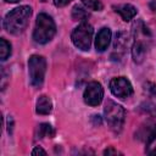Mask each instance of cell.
Wrapping results in <instances>:
<instances>
[{
    "mask_svg": "<svg viewBox=\"0 0 156 156\" xmlns=\"http://www.w3.org/2000/svg\"><path fill=\"white\" fill-rule=\"evenodd\" d=\"M32 16V7L23 5L11 10L4 18V28L6 32L11 34L22 33L29 22V17Z\"/></svg>",
    "mask_w": 156,
    "mask_h": 156,
    "instance_id": "6da1fadb",
    "label": "cell"
},
{
    "mask_svg": "<svg viewBox=\"0 0 156 156\" xmlns=\"http://www.w3.org/2000/svg\"><path fill=\"white\" fill-rule=\"evenodd\" d=\"M56 33V24L51 16L48 13H39L35 21V27L33 30V39L38 44L49 43Z\"/></svg>",
    "mask_w": 156,
    "mask_h": 156,
    "instance_id": "7a4b0ae2",
    "label": "cell"
},
{
    "mask_svg": "<svg viewBox=\"0 0 156 156\" xmlns=\"http://www.w3.org/2000/svg\"><path fill=\"white\" fill-rule=\"evenodd\" d=\"M104 113H105V119H106L108 127L111 128V130H113L115 133H119L122 130V127H123L124 119H126L124 108L121 105L116 104L115 101L107 100L105 104Z\"/></svg>",
    "mask_w": 156,
    "mask_h": 156,
    "instance_id": "3957f363",
    "label": "cell"
},
{
    "mask_svg": "<svg viewBox=\"0 0 156 156\" xmlns=\"http://www.w3.org/2000/svg\"><path fill=\"white\" fill-rule=\"evenodd\" d=\"M134 28H136V29H135V41L132 46V55H133V60L136 63H140V62H143L145 54L147 51L146 39H149L150 37L146 38V35H150V33L143 22L135 23Z\"/></svg>",
    "mask_w": 156,
    "mask_h": 156,
    "instance_id": "277c9868",
    "label": "cell"
},
{
    "mask_svg": "<svg viewBox=\"0 0 156 156\" xmlns=\"http://www.w3.org/2000/svg\"><path fill=\"white\" fill-rule=\"evenodd\" d=\"M93 33L94 29L91 27V24H89L88 22H82L78 27H76L71 34V39L72 43L74 44L76 48L87 51L90 49L91 45V39H93Z\"/></svg>",
    "mask_w": 156,
    "mask_h": 156,
    "instance_id": "5b68a950",
    "label": "cell"
},
{
    "mask_svg": "<svg viewBox=\"0 0 156 156\" xmlns=\"http://www.w3.org/2000/svg\"><path fill=\"white\" fill-rule=\"evenodd\" d=\"M28 71L30 84L33 87H40L46 72V60L40 55H32L28 60Z\"/></svg>",
    "mask_w": 156,
    "mask_h": 156,
    "instance_id": "8992f818",
    "label": "cell"
},
{
    "mask_svg": "<svg viewBox=\"0 0 156 156\" xmlns=\"http://www.w3.org/2000/svg\"><path fill=\"white\" fill-rule=\"evenodd\" d=\"M110 90L115 96H117L119 99L129 98L133 94V87L126 77L112 78L110 82Z\"/></svg>",
    "mask_w": 156,
    "mask_h": 156,
    "instance_id": "52a82bcc",
    "label": "cell"
},
{
    "mask_svg": "<svg viewBox=\"0 0 156 156\" xmlns=\"http://www.w3.org/2000/svg\"><path fill=\"white\" fill-rule=\"evenodd\" d=\"M83 98H84L85 104L90 106H98L102 101V98H104V89L101 84L98 82H90L84 90Z\"/></svg>",
    "mask_w": 156,
    "mask_h": 156,
    "instance_id": "ba28073f",
    "label": "cell"
},
{
    "mask_svg": "<svg viewBox=\"0 0 156 156\" xmlns=\"http://www.w3.org/2000/svg\"><path fill=\"white\" fill-rule=\"evenodd\" d=\"M128 45V35L124 32H119L116 34V40L113 44V54L111 55L112 60H119L122 55L126 51V48Z\"/></svg>",
    "mask_w": 156,
    "mask_h": 156,
    "instance_id": "9c48e42d",
    "label": "cell"
},
{
    "mask_svg": "<svg viewBox=\"0 0 156 156\" xmlns=\"http://www.w3.org/2000/svg\"><path fill=\"white\" fill-rule=\"evenodd\" d=\"M111 41V29L107 27H104L99 30L96 38H95V49L99 52H102L107 49L108 44Z\"/></svg>",
    "mask_w": 156,
    "mask_h": 156,
    "instance_id": "30bf717a",
    "label": "cell"
},
{
    "mask_svg": "<svg viewBox=\"0 0 156 156\" xmlns=\"http://www.w3.org/2000/svg\"><path fill=\"white\" fill-rule=\"evenodd\" d=\"M146 127H147V128L141 127V129H140L141 136H139V138L143 139L146 144H150V143L155 139V136H156V118L149 121V122L146 123Z\"/></svg>",
    "mask_w": 156,
    "mask_h": 156,
    "instance_id": "8fae6325",
    "label": "cell"
},
{
    "mask_svg": "<svg viewBox=\"0 0 156 156\" xmlns=\"http://www.w3.org/2000/svg\"><path fill=\"white\" fill-rule=\"evenodd\" d=\"M116 12H118L121 15V17L123 18V21H130L132 18H134V16L136 15V9L130 5V4H123V5H118L115 7Z\"/></svg>",
    "mask_w": 156,
    "mask_h": 156,
    "instance_id": "7c38bea8",
    "label": "cell"
},
{
    "mask_svg": "<svg viewBox=\"0 0 156 156\" xmlns=\"http://www.w3.org/2000/svg\"><path fill=\"white\" fill-rule=\"evenodd\" d=\"M51 110H52V102H51L50 98L46 96V95L39 96V99L37 100V107H35L37 113L48 115V113L51 112Z\"/></svg>",
    "mask_w": 156,
    "mask_h": 156,
    "instance_id": "4fadbf2b",
    "label": "cell"
},
{
    "mask_svg": "<svg viewBox=\"0 0 156 156\" xmlns=\"http://www.w3.org/2000/svg\"><path fill=\"white\" fill-rule=\"evenodd\" d=\"M10 55H11V45L6 39L1 38L0 39V58H1V61H5Z\"/></svg>",
    "mask_w": 156,
    "mask_h": 156,
    "instance_id": "5bb4252c",
    "label": "cell"
},
{
    "mask_svg": "<svg viewBox=\"0 0 156 156\" xmlns=\"http://www.w3.org/2000/svg\"><path fill=\"white\" fill-rule=\"evenodd\" d=\"M38 134H39V138H44V136L52 138L55 134V130L49 123H41L38 128Z\"/></svg>",
    "mask_w": 156,
    "mask_h": 156,
    "instance_id": "9a60e30c",
    "label": "cell"
},
{
    "mask_svg": "<svg viewBox=\"0 0 156 156\" xmlns=\"http://www.w3.org/2000/svg\"><path fill=\"white\" fill-rule=\"evenodd\" d=\"M87 17H88V13H87V11L83 7H80L78 5H76L73 7V10H72V18L74 21H82V20H85Z\"/></svg>",
    "mask_w": 156,
    "mask_h": 156,
    "instance_id": "2e32d148",
    "label": "cell"
},
{
    "mask_svg": "<svg viewBox=\"0 0 156 156\" xmlns=\"http://www.w3.org/2000/svg\"><path fill=\"white\" fill-rule=\"evenodd\" d=\"M82 2L85 5V7L94 10V11H101L102 10V4L100 0H82Z\"/></svg>",
    "mask_w": 156,
    "mask_h": 156,
    "instance_id": "e0dca14e",
    "label": "cell"
},
{
    "mask_svg": "<svg viewBox=\"0 0 156 156\" xmlns=\"http://www.w3.org/2000/svg\"><path fill=\"white\" fill-rule=\"evenodd\" d=\"M71 1H72V0H54V4H55V6H57V7H63V6L68 5Z\"/></svg>",
    "mask_w": 156,
    "mask_h": 156,
    "instance_id": "ac0fdd59",
    "label": "cell"
},
{
    "mask_svg": "<svg viewBox=\"0 0 156 156\" xmlns=\"http://www.w3.org/2000/svg\"><path fill=\"white\" fill-rule=\"evenodd\" d=\"M39 154H40V155H46V151H45V150H43L41 147L37 146V147L32 151V155H39Z\"/></svg>",
    "mask_w": 156,
    "mask_h": 156,
    "instance_id": "d6986e66",
    "label": "cell"
},
{
    "mask_svg": "<svg viewBox=\"0 0 156 156\" xmlns=\"http://www.w3.org/2000/svg\"><path fill=\"white\" fill-rule=\"evenodd\" d=\"M104 154H105V155H118L119 152H118L117 150H115L113 147H108V149H106V150L104 151Z\"/></svg>",
    "mask_w": 156,
    "mask_h": 156,
    "instance_id": "ffe728a7",
    "label": "cell"
},
{
    "mask_svg": "<svg viewBox=\"0 0 156 156\" xmlns=\"http://www.w3.org/2000/svg\"><path fill=\"white\" fill-rule=\"evenodd\" d=\"M6 2H18V1H21V0H5Z\"/></svg>",
    "mask_w": 156,
    "mask_h": 156,
    "instance_id": "44dd1931",
    "label": "cell"
},
{
    "mask_svg": "<svg viewBox=\"0 0 156 156\" xmlns=\"http://www.w3.org/2000/svg\"><path fill=\"white\" fill-rule=\"evenodd\" d=\"M151 6H152V9H154V10L156 11V1H154V2L151 4Z\"/></svg>",
    "mask_w": 156,
    "mask_h": 156,
    "instance_id": "7402d4cb",
    "label": "cell"
},
{
    "mask_svg": "<svg viewBox=\"0 0 156 156\" xmlns=\"http://www.w3.org/2000/svg\"><path fill=\"white\" fill-rule=\"evenodd\" d=\"M150 154H151V155H155V154H156V149H155L154 151H150Z\"/></svg>",
    "mask_w": 156,
    "mask_h": 156,
    "instance_id": "603a6c76",
    "label": "cell"
}]
</instances>
